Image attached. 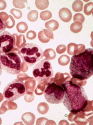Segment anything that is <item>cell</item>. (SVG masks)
I'll return each instance as SVG.
<instances>
[{"label": "cell", "mask_w": 93, "mask_h": 125, "mask_svg": "<svg viewBox=\"0 0 93 125\" xmlns=\"http://www.w3.org/2000/svg\"><path fill=\"white\" fill-rule=\"evenodd\" d=\"M16 27L18 32L23 33L26 32L28 30V26L25 22L21 21L17 24Z\"/></svg>", "instance_id": "obj_20"}, {"label": "cell", "mask_w": 93, "mask_h": 125, "mask_svg": "<svg viewBox=\"0 0 93 125\" xmlns=\"http://www.w3.org/2000/svg\"><path fill=\"white\" fill-rule=\"evenodd\" d=\"M3 95L1 93H0V103L3 100Z\"/></svg>", "instance_id": "obj_35"}, {"label": "cell", "mask_w": 93, "mask_h": 125, "mask_svg": "<svg viewBox=\"0 0 93 125\" xmlns=\"http://www.w3.org/2000/svg\"><path fill=\"white\" fill-rule=\"evenodd\" d=\"M66 47L65 45L61 44L57 46L56 50L58 53L61 54L64 53L66 51Z\"/></svg>", "instance_id": "obj_29"}, {"label": "cell", "mask_w": 93, "mask_h": 125, "mask_svg": "<svg viewBox=\"0 0 93 125\" xmlns=\"http://www.w3.org/2000/svg\"><path fill=\"white\" fill-rule=\"evenodd\" d=\"M38 13L37 11L34 10L31 11L27 15V18L30 21L34 22L38 18Z\"/></svg>", "instance_id": "obj_21"}, {"label": "cell", "mask_w": 93, "mask_h": 125, "mask_svg": "<svg viewBox=\"0 0 93 125\" xmlns=\"http://www.w3.org/2000/svg\"><path fill=\"white\" fill-rule=\"evenodd\" d=\"M61 85L65 91L62 103L67 109L74 115L83 111L89 101L84 88L71 80Z\"/></svg>", "instance_id": "obj_1"}, {"label": "cell", "mask_w": 93, "mask_h": 125, "mask_svg": "<svg viewBox=\"0 0 93 125\" xmlns=\"http://www.w3.org/2000/svg\"><path fill=\"white\" fill-rule=\"evenodd\" d=\"M54 78H51L45 88L44 95L46 101L52 104H58L62 103L65 91L61 86L53 82Z\"/></svg>", "instance_id": "obj_5"}, {"label": "cell", "mask_w": 93, "mask_h": 125, "mask_svg": "<svg viewBox=\"0 0 93 125\" xmlns=\"http://www.w3.org/2000/svg\"><path fill=\"white\" fill-rule=\"evenodd\" d=\"M18 54L22 61L28 66L32 67L43 57L44 52L37 45L32 43L25 44Z\"/></svg>", "instance_id": "obj_3"}, {"label": "cell", "mask_w": 93, "mask_h": 125, "mask_svg": "<svg viewBox=\"0 0 93 125\" xmlns=\"http://www.w3.org/2000/svg\"><path fill=\"white\" fill-rule=\"evenodd\" d=\"M37 109L38 112L42 115L46 114L49 109L48 105L46 103L42 102L38 105Z\"/></svg>", "instance_id": "obj_14"}, {"label": "cell", "mask_w": 93, "mask_h": 125, "mask_svg": "<svg viewBox=\"0 0 93 125\" xmlns=\"http://www.w3.org/2000/svg\"><path fill=\"white\" fill-rule=\"evenodd\" d=\"M21 119L25 124L27 125H33L34 123L35 117L32 113L26 112L22 115Z\"/></svg>", "instance_id": "obj_11"}, {"label": "cell", "mask_w": 93, "mask_h": 125, "mask_svg": "<svg viewBox=\"0 0 93 125\" xmlns=\"http://www.w3.org/2000/svg\"><path fill=\"white\" fill-rule=\"evenodd\" d=\"M73 20L74 21H79L82 23L84 21L85 18L82 14L77 13L75 14L74 16Z\"/></svg>", "instance_id": "obj_27"}, {"label": "cell", "mask_w": 93, "mask_h": 125, "mask_svg": "<svg viewBox=\"0 0 93 125\" xmlns=\"http://www.w3.org/2000/svg\"><path fill=\"white\" fill-rule=\"evenodd\" d=\"M32 73L34 79L39 82H49L53 75L51 62L46 58L41 60L34 66Z\"/></svg>", "instance_id": "obj_6"}, {"label": "cell", "mask_w": 93, "mask_h": 125, "mask_svg": "<svg viewBox=\"0 0 93 125\" xmlns=\"http://www.w3.org/2000/svg\"><path fill=\"white\" fill-rule=\"evenodd\" d=\"M71 78V76L69 73L58 72L55 75L53 82L56 84L61 85L66 81L70 80Z\"/></svg>", "instance_id": "obj_9"}, {"label": "cell", "mask_w": 93, "mask_h": 125, "mask_svg": "<svg viewBox=\"0 0 93 125\" xmlns=\"http://www.w3.org/2000/svg\"><path fill=\"white\" fill-rule=\"evenodd\" d=\"M14 19L11 15H9V19L8 21L4 22V24L6 27L8 28H11L14 26L15 22Z\"/></svg>", "instance_id": "obj_25"}, {"label": "cell", "mask_w": 93, "mask_h": 125, "mask_svg": "<svg viewBox=\"0 0 93 125\" xmlns=\"http://www.w3.org/2000/svg\"><path fill=\"white\" fill-rule=\"evenodd\" d=\"M59 17L61 19L65 22H68L71 20L72 13L70 10L66 8L61 9L59 12Z\"/></svg>", "instance_id": "obj_10"}, {"label": "cell", "mask_w": 93, "mask_h": 125, "mask_svg": "<svg viewBox=\"0 0 93 125\" xmlns=\"http://www.w3.org/2000/svg\"><path fill=\"white\" fill-rule=\"evenodd\" d=\"M67 52L70 55H77L80 53L79 44L71 43L67 45Z\"/></svg>", "instance_id": "obj_12"}, {"label": "cell", "mask_w": 93, "mask_h": 125, "mask_svg": "<svg viewBox=\"0 0 93 125\" xmlns=\"http://www.w3.org/2000/svg\"><path fill=\"white\" fill-rule=\"evenodd\" d=\"M59 24L58 22L54 20H52L46 22L45 24L46 28L51 31L57 30L59 27Z\"/></svg>", "instance_id": "obj_13"}, {"label": "cell", "mask_w": 93, "mask_h": 125, "mask_svg": "<svg viewBox=\"0 0 93 125\" xmlns=\"http://www.w3.org/2000/svg\"><path fill=\"white\" fill-rule=\"evenodd\" d=\"M6 29V27L4 22L0 18V34L5 31Z\"/></svg>", "instance_id": "obj_34"}, {"label": "cell", "mask_w": 93, "mask_h": 125, "mask_svg": "<svg viewBox=\"0 0 93 125\" xmlns=\"http://www.w3.org/2000/svg\"><path fill=\"white\" fill-rule=\"evenodd\" d=\"M16 42L14 34L4 31L0 34V53L4 54L10 52L13 48Z\"/></svg>", "instance_id": "obj_8"}, {"label": "cell", "mask_w": 93, "mask_h": 125, "mask_svg": "<svg viewBox=\"0 0 93 125\" xmlns=\"http://www.w3.org/2000/svg\"><path fill=\"white\" fill-rule=\"evenodd\" d=\"M0 61L2 69L6 73L16 75L21 72V60L15 52H10L3 54L0 56Z\"/></svg>", "instance_id": "obj_4"}, {"label": "cell", "mask_w": 93, "mask_h": 125, "mask_svg": "<svg viewBox=\"0 0 93 125\" xmlns=\"http://www.w3.org/2000/svg\"><path fill=\"white\" fill-rule=\"evenodd\" d=\"M83 2L82 1L75 0L72 4V8L75 11L80 12L83 10Z\"/></svg>", "instance_id": "obj_17"}, {"label": "cell", "mask_w": 93, "mask_h": 125, "mask_svg": "<svg viewBox=\"0 0 93 125\" xmlns=\"http://www.w3.org/2000/svg\"><path fill=\"white\" fill-rule=\"evenodd\" d=\"M70 61V57L66 54H63L61 56L58 60L59 64L62 66L67 65Z\"/></svg>", "instance_id": "obj_19"}, {"label": "cell", "mask_w": 93, "mask_h": 125, "mask_svg": "<svg viewBox=\"0 0 93 125\" xmlns=\"http://www.w3.org/2000/svg\"><path fill=\"white\" fill-rule=\"evenodd\" d=\"M2 123V120L1 118L0 117V125H1Z\"/></svg>", "instance_id": "obj_37"}, {"label": "cell", "mask_w": 93, "mask_h": 125, "mask_svg": "<svg viewBox=\"0 0 93 125\" xmlns=\"http://www.w3.org/2000/svg\"><path fill=\"white\" fill-rule=\"evenodd\" d=\"M35 4L38 9L43 10L46 9L48 6L49 2L48 0H36Z\"/></svg>", "instance_id": "obj_16"}, {"label": "cell", "mask_w": 93, "mask_h": 125, "mask_svg": "<svg viewBox=\"0 0 93 125\" xmlns=\"http://www.w3.org/2000/svg\"><path fill=\"white\" fill-rule=\"evenodd\" d=\"M45 36L43 30L40 31L38 33L39 38L42 42L47 43L50 41V39L47 38Z\"/></svg>", "instance_id": "obj_28"}, {"label": "cell", "mask_w": 93, "mask_h": 125, "mask_svg": "<svg viewBox=\"0 0 93 125\" xmlns=\"http://www.w3.org/2000/svg\"><path fill=\"white\" fill-rule=\"evenodd\" d=\"M9 17V15L6 12H2L0 13V18L3 22H4L8 20Z\"/></svg>", "instance_id": "obj_31"}, {"label": "cell", "mask_w": 93, "mask_h": 125, "mask_svg": "<svg viewBox=\"0 0 93 125\" xmlns=\"http://www.w3.org/2000/svg\"><path fill=\"white\" fill-rule=\"evenodd\" d=\"M6 3L5 0H0V10H4L6 8Z\"/></svg>", "instance_id": "obj_33"}, {"label": "cell", "mask_w": 93, "mask_h": 125, "mask_svg": "<svg viewBox=\"0 0 93 125\" xmlns=\"http://www.w3.org/2000/svg\"><path fill=\"white\" fill-rule=\"evenodd\" d=\"M0 61V76L2 72V70Z\"/></svg>", "instance_id": "obj_36"}, {"label": "cell", "mask_w": 93, "mask_h": 125, "mask_svg": "<svg viewBox=\"0 0 93 125\" xmlns=\"http://www.w3.org/2000/svg\"><path fill=\"white\" fill-rule=\"evenodd\" d=\"M36 33L34 31L32 30H30L28 31L27 33L26 36L27 38H29V37H32L33 36L35 37L36 36Z\"/></svg>", "instance_id": "obj_32"}, {"label": "cell", "mask_w": 93, "mask_h": 125, "mask_svg": "<svg viewBox=\"0 0 93 125\" xmlns=\"http://www.w3.org/2000/svg\"><path fill=\"white\" fill-rule=\"evenodd\" d=\"M26 88L22 81L15 79L9 83L4 88L3 94L7 100L13 101L23 96Z\"/></svg>", "instance_id": "obj_7"}, {"label": "cell", "mask_w": 93, "mask_h": 125, "mask_svg": "<svg viewBox=\"0 0 93 125\" xmlns=\"http://www.w3.org/2000/svg\"><path fill=\"white\" fill-rule=\"evenodd\" d=\"M44 55L46 58L49 60L54 59L56 56V54L55 51L52 48L46 50L44 52Z\"/></svg>", "instance_id": "obj_18"}, {"label": "cell", "mask_w": 93, "mask_h": 125, "mask_svg": "<svg viewBox=\"0 0 93 125\" xmlns=\"http://www.w3.org/2000/svg\"><path fill=\"white\" fill-rule=\"evenodd\" d=\"M10 13L14 16L15 18L19 19L21 18L22 16V13L20 10L12 9L10 11Z\"/></svg>", "instance_id": "obj_26"}, {"label": "cell", "mask_w": 93, "mask_h": 125, "mask_svg": "<svg viewBox=\"0 0 93 125\" xmlns=\"http://www.w3.org/2000/svg\"></svg>", "instance_id": "obj_38"}, {"label": "cell", "mask_w": 93, "mask_h": 125, "mask_svg": "<svg viewBox=\"0 0 93 125\" xmlns=\"http://www.w3.org/2000/svg\"><path fill=\"white\" fill-rule=\"evenodd\" d=\"M93 3L90 2L85 4L84 6V13L89 15L93 13Z\"/></svg>", "instance_id": "obj_22"}, {"label": "cell", "mask_w": 93, "mask_h": 125, "mask_svg": "<svg viewBox=\"0 0 93 125\" xmlns=\"http://www.w3.org/2000/svg\"><path fill=\"white\" fill-rule=\"evenodd\" d=\"M52 16L51 12L48 10L41 11L40 14V17L43 21H46L51 19Z\"/></svg>", "instance_id": "obj_23"}, {"label": "cell", "mask_w": 93, "mask_h": 125, "mask_svg": "<svg viewBox=\"0 0 93 125\" xmlns=\"http://www.w3.org/2000/svg\"><path fill=\"white\" fill-rule=\"evenodd\" d=\"M82 24L80 22L76 21L72 23L70 26L71 31L74 33H77L81 31L82 28Z\"/></svg>", "instance_id": "obj_15"}, {"label": "cell", "mask_w": 93, "mask_h": 125, "mask_svg": "<svg viewBox=\"0 0 93 125\" xmlns=\"http://www.w3.org/2000/svg\"><path fill=\"white\" fill-rule=\"evenodd\" d=\"M27 0H13V4L16 8L19 9L24 8L25 7V5L27 3Z\"/></svg>", "instance_id": "obj_24"}, {"label": "cell", "mask_w": 93, "mask_h": 125, "mask_svg": "<svg viewBox=\"0 0 93 125\" xmlns=\"http://www.w3.org/2000/svg\"><path fill=\"white\" fill-rule=\"evenodd\" d=\"M69 68L72 77L85 80L93 74V50L89 48L83 52L73 56Z\"/></svg>", "instance_id": "obj_2"}, {"label": "cell", "mask_w": 93, "mask_h": 125, "mask_svg": "<svg viewBox=\"0 0 93 125\" xmlns=\"http://www.w3.org/2000/svg\"><path fill=\"white\" fill-rule=\"evenodd\" d=\"M44 33L47 37L49 39H53V35L52 31L47 29H44L43 30Z\"/></svg>", "instance_id": "obj_30"}]
</instances>
